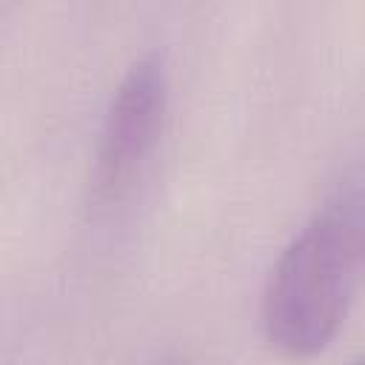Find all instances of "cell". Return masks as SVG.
<instances>
[{
    "label": "cell",
    "mask_w": 365,
    "mask_h": 365,
    "mask_svg": "<svg viewBox=\"0 0 365 365\" xmlns=\"http://www.w3.org/2000/svg\"><path fill=\"white\" fill-rule=\"evenodd\" d=\"M365 277V174H345L285 242L262 291V328L285 356H314Z\"/></svg>",
    "instance_id": "obj_1"
},
{
    "label": "cell",
    "mask_w": 365,
    "mask_h": 365,
    "mask_svg": "<svg viewBox=\"0 0 365 365\" xmlns=\"http://www.w3.org/2000/svg\"><path fill=\"white\" fill-rule=\"evenodd\" d=\"M165 106L168 63L163 51L151 48L125 68L106 106L88 180L94 202L120 200L140 177L163 131Z\"/></svg>",
    "instance_id": "obj_2"
},
{
    "label": "cell",
    "mask_w": 365,
    "mask_h": 365,
    "mask_svg": "<svg viewBox=\"0 0 365 365\" xmlns=\"http://www.w3.org/2000/svg\"><path fill=\"white\" fill-rule=\"evenodd\" d=\"M160 365H185V362H180V359H165V362H160Z\"/></svg>",
    "instance_id": "obj_3"
},
{
    "label": "cell",
    "mask_w": 365,
    "mask_h": 365,
    "mask_svg": "<svg viewBox=\"0 0 365 365\" xmlns=\"http://www.w3.org/2000/svg\"><path fill=\"white\" fill-rule=\"evenodd\" d=\"M348 365H365V356H356V359H351Z\"/></svg>",
    "instance_id": "obj_4"
}]
</instances>
